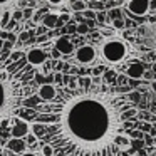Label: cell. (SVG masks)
<instances>
[{
  "instance_id": "obj_13",
  "label": "cell",
  "mask_w": 156,
  "mask_h": 156,
  "mask_svg": "<svg viewBox=\"0 0 156 156\" xmlns=\"http://www.w3.org/2000/svg\"><path fill=\"white\" fill-rule=\"evenodd\" d=\"M22 0H0V15L5 14V12H14L17 10V7L20 5Z\"/></svg>"
},
{
  "instance_id": "obj_2",
  "label": "cell",
  "mask_w": 156,
  "mask_h": 156,
  "mask_svg": "<svg viewBox=\"0 0 156 156\" xmlns=\"http://www.w3.org/2000/svg\"><path fill=\"white\" fill-rule=\"evenodd\" d=\"M34 71L24 59H12L7 55L0 61V122L14 118L22 109L25 99L30 94L29 79Z\"/></svg>"
},
{
  "instance_id": "obj_6",
  "label": "cell",
  "mask_w": 156,
  "mask_h": 156,
  "mask_svg": "<svg viewBox=\"0 0 156 156\" xmlns=\"http://www.w3.org/2000/svg\"><path fill=\"white\" fill-rule=\"evenodd\" d=\"M126 10L131 15L136 17H144L149 14V7H151V0H128L124 4Z\"/></svg>"
},
{
  "instance_id": "obj_33",
  "label": "cell",
  "mask_w": 156,
  "mask_h": 156,
  "mask_svg": "<svg viewBox=\"0 0 156 156\" xmlns=\"http://www.w3.org/2000/svg\"><path fill=\"white\" fill-rule=\"evenodd\" d=\"M7 39H9L10 42H15V39H17V37H15L14 34H9V35H7Z\"/></svg>"
},
{
  "instance_id": "obj_22",
  "label": "cell",
  "mask_w": 156,
  "mask_h": 156,
  "mask_svg": "<svg viewBox=\"0 0 156 156\" xmlns=\"http://www.w3.org/2000/svg\"><path fill=\"white\" fill-rule=\"evenodd\" d=\"M24 141H25V144H27V146H32V144H35V143H37V138H35L32 133H29V134L24 138Z\"/></svg>"
},
{
  "instance_id": "obj_9",
  "label": "cell",
  "mask_w": 156,
  "mask_h": 156,
  "mask_svg": "<svg viewBox=\"0 0 156 156\" xmlns=\"http://www.w3.org/2000/svg\"><path fill=\"white\" fill-rule=\"evenodd\" d=\"M37 96H39V99H41L44 104H49V102H52L55 99V96H57V87H55L54 84H51V82L42 84L41 87H39Z\"/></svg>"
},
{
  "instance_id": "obj_27",
  "label": "cell",
  "mask_w": 156,
  "mask_h": 156,
  "mask_svg": "<svg viewBox=\"0 0 156 156\" xmlns=\"http://www.w3.org/2000/svg\"><path fill=\"white\" fill-rule=\"evenodd\" d=\"M82 15H84V17H87V19H92V20L96 19V12L94 10H84V12H82Z\"/></svg>"
},
{
  "instance_id": "obj_15",
  "label": "cell",
  "mask_w": 156,
  "mask_h": 156,
  "mask_svg": "<svg viewBox=\"0 0 156 156\" xmlns=\"http://www.w3.org/2000/svg\"><path fill=\"white\" fill-rule=\"evenodd\" d=\"M44 2L47 4V7L59 9V7H66V5H69V2H71V0H44Z\"/></svg>"
},
{
  "instance_id": "obj_34",
  "label": "cell",
  "mask_w": 156,
  "mask_h": 156,
  "mask_svg": "<svg viewBox=\"0 0 156 156\" xmlns=\"http://www.w3.org/2000/svg\"><path fill=\"white\" fill-rule=\"evenodd\" d=\"M151 91H153V92H156V81H153V82H151Z\"/></svg>"
},
{
  "instance_id": "obj_5",
  "label": "cell",
  "mask_w": 156,
  "mask_h": 156,
  "mask_svg": "<svg viewBox=\"0 0 156 156\" xmlns=\"http://www.w3.org/2000/svg\"><path fill=\"white\" fill-rule=\"evenodd\" d=\"M47 45H51V44L37 45V47H30L27 52H25V61H27V64L30 66L32 69H34V67H41V66H44L45 62L49 61Z\"/></svg>"
},
{
  "instance_id": "obj_28",
  "label": "cell",
  "mask_w": 156,
  "mask_h": 156,
  "mask_svg": "<svg viewBox=\"0 0 156 156\" xmlns=\"http://www.w3.org/2000/svg\"><path fill=\"white\" fill-rule=\"evenodd\" d=\"M51 55H52V59H61V57H62V55L59 54L57 51H55V49H52V51H51Z\"/></svg>"
},
{
  "instance_id": "obj_29",
  "label": "cell",
  "mask_w": 156,
  "mask_h": 156,
  "mask_svg": "<svg viewBox=\"0 0 156 156\" xmlns=\"http://www.w3.org/2000/svg\"><path fill=\"white\" fill-rule=\"evenodd\" d=\"M59 19H61L62 22H69V19H71V15H59Z\"/></svg>"
},
{
  "instance_id": "obj_12",
  "label": "cell",
  "mask_w": 156,
  "mask_h": 156,
  "mask_svg": "<svg viewBox=\"0 0 156 156\" xmlns=\"http://www.w3.org/2000/svg\"><path fill=\"white\" fill-rule=\"evenodd\" d=\"M41 24H42V27H45V29H54V27H57V25H59V14L47 12V14L42 17Z\"/></svg>"
},
{
  "instance_id": "obj_25",
  "label": "cell",
  "mask_w": 156,
  "mask_h": 156,
  "mask_svg": "<svg viewBox=\"0 0 156 156\" xmlns=\"http://www.w3.org/2000/svg\"><path fill=\"white\" fill-rule=\"evenodd\" d=\"M22 12H24V20H27V19H32V17H34V14H35L34 9H25V10H22Z\"/></svg>"
},
{
  "instance_id": "obj_26",
  "label": "cell",
  "mask_w": 156,
  "mask_h": 156,
  "mask_svg": "<svg viewBox=\"0 0 156 156\" xmlns=\"http://www.w3.org/2000/svg\"><path fill=\"white\" fill-rule=\"evenodd\" d=\"M15 27H17V22H15V20H12V19H10V22H9L7 25H5V29H4V30H5V32H9V30H12V29H15Z\"/></svg>"
},
{
  "instance_id": "obj_8",
  "label": "cell",
  "mask_w": 156,
  "mask_h": 156,
  "mask_svg": "<svg viewBox=\"0 0 156 156\" xmlns=\"http://www.w3.org/2000/svg\"><path fill=\"white\" fill-rule=\"evenodd\" d=\"M54 49L59 52L61 55H71L76 52V45L67 35H61V37L55 39L54 42Z\"/></svg>"
},
{
  "instance_id": "obj_32",
  "label": "cell",
  "mask_w": 156,
  "mask_h": 156,
  "mask_svg": "<svg viewBox=\"0 0 156 156\" xmlns=\"http://www.w3.org/2000/svg\"><path fill=\"white\" fill-rule=\"evenodd\" d=\"M25 37H29L27 30H24V32H22V34H20V42H22V41H25Z\"/></svg>"
},
{
  "instance_id": "obj_18",
  "label": "cell",
  "mask_w": 156,
  "mask_h": 156,
  "mask_svg": "<svg viewBox=\"0 0 156 156\" xmlns=\"http://www.w3.org/2000/svg\"><path fill=\"white\" fill-rule=\"evenodd\" d=\"M45 14H47V12H45V9H39V10H35L34 17H32V22H34V24H39Z\"/></svg>"
},
{
  "instance_id": "obj_16",
  "label": "cell",
  "mask_w": 156,
  "mask_h": 156,
  "mask_svg": "<svg viewBox=\"0 0 156 156\" xmlns=\"http://www.w3.org/2000/svg\"><path fill=\"white\" fill-rule=\"evenodd\" d=\"M41 153H42V156H55L54 148H52L51 144H47V143H44V144L41 146Z\"/></svg>"
},
{
  "instance_id": "obj_23",
  "label": "cell",
  "mask_w": 156,
  "mask_h": 156,
  "mask_svg": "<svg viewBox=\"0 0 156 156\" xmlns=\"http://www.w3.org/2000/svg\"><path fill=\"white\" fill-rule=\"evenodd\" d=\"M72 10H81V12H84V10H86V4L82 2V0H77V2H74V4H72Z\"/></svg>"
},
{
  "instance_id": "obj_21",
  "label": "cell",
  "mask_w": 156,
  "mask_h": 156,
  "mask_svg": "<svg viewBox=\"0 0 156 156\" xmlns=\"http://www.w3.org/2000/svg\"><path fill=\"white\" fill-rule=\"evenodd\" d=\"M112 27H114V29H122V27H124V19H122V17L112 19Z\"/></svg>"
},
{
  "instance_id": "obj_30",
  "label": "cell",
  "mask_w": 156,
  "mask_h": 156,
  "mask_svg": "<svg viewBox=\"0 0 156 156\" xmlns=\"http://www.w3.org/2000/svg\"><path fill=\"white\" fill-rule=\"evenodd\" d=\"M20 156H37V154H35L34 151H25V153H22Z\"/></svg>"
},
{
  "instance_id": "obj_17",
  "label": "cell",
  "mask_w": 156,
  "mask_h": 156,
  "mask_svg": "<svg viewBox=\"0 0 156 156\" xmlns=\"http://www.w3.org/2000/svg\"><path fill=\"white\" fill-rule=\"evenodd\" d=\"M10 12H5V14H2L0 15V29H2V30H4L5 29V25L9 24V22H10Z\"/></svg>"
},
{
  "instance_id": "obj_7",
  "label": "cell",
  "mask_w": 156,
  "mask_h": 156,
  "mask_svg": "<svg viewBox=\"0 0 156 156\" xmlns=\"http://www.w3.org/2000/svg\"><path fill=\"white\" fill-rule=\"evenodd\" d=\"M12 122V138L14 139H24L25 136L30 133V124L27 121H22L19 118H10Z\"/></svg>"
},
{
  "instance_id": "obj_31",
  "label": "cell",
  "mask_w": 156,
  "mask_h": 156,
  "mask_svg": "<svg viewBox=\"0 0 156 156\" xmlns=\"http://www.w3.org/2000/svg\"><path fill=\"white\" fill-rule=\"evenodd\" d=\"M45 30H47V29H45V27H42V25H41V27L37 29V34H39V35H41V34H45Z\"/></svg>"
},
{
  "instance_id": "obj_11",
  "label": "cell",
  "mask_w": 156,
  "mask_h": 156,
  "mask_svg": "<svg viewBox=\"0 0 156 156\" xmlns=\"http://www.w3.org/2000/svg\"><path fill=\"white\" fill-rule=\"evenodd\" d=\"M5 148H7L9 151H14V153H25L27 144H25L24 139H14V138H10L7 143H5Z\"/></svg>"
},
{
  "instance_id": "obj_35",
  "label": "cell",
  "mask_w": 156,
  "mask_h": 156,
  "mask_svg": "<svg viewBox=\"0 0 156 156\" xmlns=\"http://www.w3.org/2000/svg\"><path fill=\"white\" fill-rule=\"evenodd\" d=\"M151 72H153V74H156V62L153 64V71H151Z\"/></svg>"
},
{
  "instance_id": "obj_14",
  "label": "cell",
  "mask_w": 156,
  "mask_h": 156,
  "mask_svg": "<svg viewBox=\"0 0 156 156\" xmlns=\"http://www.w3.org/2000/svg\"><path fill=\"white\" fill-rule=\"evenodd\" d=\"M30 133L35 136L37 139H44L45 138V126L39 124V122H30Z\"/></svg>"
},
{
  "instance_id": "obj_4",
  "label": "cell",
  "mask_w": 156,
  "mask_h": 156,
  "mask_svg": "<svg viewBox=\"0 0 156 156\" xmlns=\"http://www.w3.org/2000/svg\"><path fill=\"white\" fill-rule=\"evenodd\" d=\"M74 59L77 64L81 66H92L98 62L99 59V54H98V47L92 44H84L81 47L76 49L74 52Z\"/></svg>"
},
{
  "instance_id": "obj_10",
  "label": "cell",
  "mask_w": 156,
  "mask_h": 156,
  "mask_svg": "<svg viewBox=\"0 0 156 156\" xmlns=\"http://www.w3.org/2000/svg\"><path fill=\"white\" fill-rule=\"evenodd\" d=\"M124 72L129 79H141L146 71H144V66L141 62H131L129 66H126Z\"/></svg>"
},
{
  "instance_id": "obj_19",
  "label": "cell",
  "mask_w": 156,
  "mask_h": 156,
  "mask_svg": "<svg viewBox=\"0 0 156 156\" xmlns=\"http://www.w3.org/2000/svg\"><path fill=\"white\" fill-rule=\"evenodd\" d=\"M149 44L153 49H156V25L149 27Z\"/></svg>"
},
{
  "instance_id": "obj_3",
  "label": "cell",
  "mask_w": 156,
  "mask_h": 156,
  "mask_svg": "<svg viewBox=\"0 0 156 156\" xmlns=\"http://www.w3.org/2000/svg\"><path fill=\"white\" fill-rule=\"evenodd\" d=\"M98 54L104 64L119 67V66H124L128 62L129 55H131V44L124 37L109 34L108 37H104L99 42Z\"/></svg>"
},
{
  "instance_id": "obj_20",
  "label": "cell",
  "mask_w": 156,
  "mask_h": 156,
  "mask_svg": "<svg viewBox=\"0 0 156 156\" xmlns=\"http://www.w3.org/2000/svg\"><path fill=\"white\" fill-rule=\"evenodd\" d=\"M10 19H12V20H15V22L19 24V22H22V20H24V12H22L20 9H17V10H14V12H12Z\"/></svg>"
},
{
  "instance_id": "obj_24",
  "label": "cell",
  "mask_w": 156,
  "mask_h": 156,
  "mask_svg": "<svg viewBox=\"0 0 156 156\" xmlns=\"http://www.w3.org/2000/svg\"><path fill=\"white\" fill-rule=\"evenodd\" d=\"M76 32H77V34H82V35H84V34H87V32H89V27H87L86 24H79L77 27H76Z\"/></svg>"
},
{
  "instance_id": "obj_1",
  "label": "cell",
  "mask_w": 156,
  "mask_h": 156,
  "mask_svg": "<svg viewBox=\"0 0 156 156\" xmlns=\"http://www.w3.org/2000/svg\"><path fill=\"white\" fill-rule=\"evenodd\" d=\"M139 94L99 82L57 89L52 102L37 108L30 122L45 126L44 143L55 156H119L131 148L128 131L138 124Z\"/></svg>"
}]
</instances>
